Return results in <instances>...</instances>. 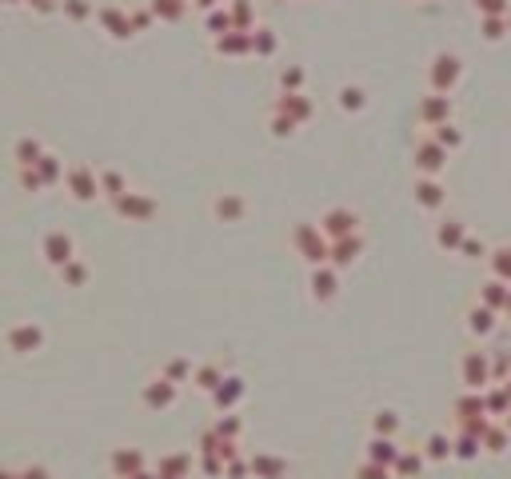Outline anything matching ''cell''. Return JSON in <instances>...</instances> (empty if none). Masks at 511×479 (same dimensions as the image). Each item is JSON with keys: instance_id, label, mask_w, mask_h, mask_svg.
I'll return each instance as SVG.
<instances>
[{"instance_id": "3957f363", "label": "cell", "mask_w": 511, "mask_h": 479, "mask_svg": "<svg viewBox=\"0 0 511 479\" xmlns=\"http://www.w3.org/2000/svg\"><path fill=\"white\" fill-rule=\"evenodd\" d=\"M483 32H487L491 41H495V36H503V21H500V16H487V21H483Z\"/></svg>"}, {"instance_id": "7a4b0ae2", "label": "cell", "mask_w": 511, "mask_h": 479, "mask_svg": "<svg viewBox=\"0 0 511 479\" xmlns=\"http://www.w3.org/2000/svg\"><path fill=\"white\" fill-rule=\"evenodd\" d=\"M156 12L168 16V21H176V16L184 12V4H180V0H156Z\"/></svg>"}, {"instance_id": "6da1fadb", "label": "cell", "mask_w": 511, "mask_h": 479, "mask_svg": "<svg viewBox=\"0 0 511 479\" xmlns=\"http://www.w3.org/2000/svg\"><path fill=\"white\" fill-rule=\"evenodd\" d=\"M471 4H475L483 16H503V12H507V0H471Z\"/></svg>"}, {"instance_id": "5b68a950", "label": "cell", "mask_w": 511, "mask_h": 479, "mask_svg": "<svg viewBox=\"0 0 511 479\" xmlns=\"http://www.w3.org/2000/svg\"><path fill=\"white\" fill-rule=\"evenodd\" d=\"M228 24H232L228 12H212V28H228Z\"/></svg>"}, {"instance_id": "277c9868", "label": "cell", "mask_w": 511, "mask_h": 479, "mask_svg": "<svg viewBox=\"0 0 511 479\" xmlns=\"http://www.w3.org/2000/svg\"><path fill=\"white\" fill-rule=\"evenodd\" d=\"M435 76H440V80H451V76H455V60H451V56H443V60H440V72H435Z\"/></svg>"}, {"instance_id": "8992f818", "label": "cell", "mask_w": 511, "mask_h": 479, "mask_svg": "<svg viewBox=\"0 0 511 479\" xmlns=\"http://www.w3.org/2000/svg\"><path fill=\"white\" fill-rule=\"evenodd\" d=\"M220 48H236V52H240V48H244V36H228V41H224Z\"/></svg>"}]
</instances>
